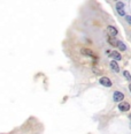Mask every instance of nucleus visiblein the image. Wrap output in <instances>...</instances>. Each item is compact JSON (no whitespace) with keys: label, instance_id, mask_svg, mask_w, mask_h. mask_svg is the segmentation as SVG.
Wrapping results in <instances>:
<instances>
[{"label":"nucleus","instance_id":"obj_1","mask_svg":"<svg viewBox=\"0 0 131 134\" xmlns=\"http://www.w3.org/2000/svg\"><path fill=\"white\" fill-rule=\"evenodd\" d=\"M81 53L83 56H87V57H92L93 59H97V56L94 55V52L91 49H86V47H82L81 49Z\"/></svg>","mask_w":131,"mask_h":134},{"label":"nucleus","instance_id":"obj_2","mask_svg":"<svg viewBox=\"0 0 131 134\" xmlns=\"http://www.w3.org/2000/svg\"><path fill=\"white\" fill-rule=\"evenodd\" d=\"M113 99L115 101V102H123V99H124V94L121 91H115L113 95Z\"/></svg>","mask_w":131,"mask_h":134},{"label":"nucleus","instance_id":"obj_3","mask_svg":"<svg viewBox=\"0 0 131 134\" xmlns=\"http://www.w3.org/2000/svg\"><path fill=\"white\" fill-rule=\"evenodd\" d=\"M116 9H117L119 15H121V16H124V15H125V12H124V3L117 1L116 3Z\"/></svg>","mask_w":131,"mask_h":134},{"label":"nucleus","instance_id":"obj_4","mask_svg":"<svg viewBox=\"0 0 131 134\" xmlns=\"http://www.w3.org/2000/svg\"><path fill=\"white\" fill-rule=\"evenodd\" d=\"M99 81H100V85L104 86V87H107V88H110L111 87V81L108 79V77L102 76V77H100Z\"/></svg>","mask_w":131,"mask_h":134},{"label":"nucleus","instance_id":"obj_5","mask_svg":"<svg viewBox=\"0 0 131 134\" xmlns=\"http://www.w3.org/2000/svg\"><path fill=\"white\" fill-rule=\"evenodd\" d=\"M119 109H120V111H122V112H126L130 110V104H129L128 102H121L119 104Z\"/></svg>","mask_w":131,"mask_h":134},{"label":"nucleus","instance_id":"obj_6","mask_svg":"<svg viewBox=\"0 0 131 134\" xmlns=\"http://www.w3.org/2000/svg\"><path fill=\"white\" fill-rule=\"evenodd\" d=\"M107 32H108L109 36H113V37H115V36L119 34L117 29L115 27H113V25H108V27H107Z\"/></svg>","mask_w":131,"mask_h":134},{"label":"nucleus","instance_id":"obj_7","mask_svg":"<svg viewBox=\"0 0 131 134\" xmlns=\"http://www.w3.org/2000/svg\"><path fill=\"white\" fill-rule=\"evenodd\" d=\"M107 42L109 43V44L111 45V46H115L117 47V44H119L120 41H117L115 37H113V36H108V38H107Z\"/></svg>","mask_w":131,"mask_h":134},{"label":"nucleus","instance_id":"obj_8","mask_svg":"<svg viewBox=\"0 0 131 134\" xmlns=\"http://www.w3.org/2000/svg\"><path fill=\"white\" fill-rule=\"evenodd\" d=\"M109 65H110V68H111V70H113L115 73H119V72H120V66H119V64L116 62V60H111Z\"/></svg>","mask_w":131,"mask_h":134},{"label":"nucleus","instance_id":"obj_9","mask_svg":"<svg viewBox=\"0 0 131 134\" xmlns=\"http://www.w3.org/2000/svg\"><path fill=\"white\" fill-rule=\"evenodd\" d=\"M109 56H110V58H113L114 60H121L122 59V56L120 55V52H117V51H111L110 53H109Z\"/></svg>","mask_w":131,"mask_h":134},{"label":"nucleus","instance_id":"obj_10","mask_svg":"<svg viewBox=\"0 0 131 134\" xmlns=\"http://www.w3.org/2000/svg\"><path fill=\"white\" fill-rule=\"evenodd\" d=\"M117 49H119L120 51H125V50H126V46H125V44H124V43L119 42V44H117Z\"/></svg>","mask_w":131,"mask_h":134},{"label":"nucleus","instance_id":"obj_11","mask_svg":"<svg viewBox=\"0 0 131 134\" xmlns=\"http://www.w3.org/2000/svg\"><path fill=\"white\" fill-rule=\"evenodd\" d=\"M123 75H124V77H125L128 81H131V74L128 72V71H124L123 72Z\"/></svg>","mask_w":131,"mask_h":134},{"label":"nucleus","instance_id":"obj_12","mask_svg":"<svg viewBox=\"0 0 131 134\" xmlns=\"http://www.w3.org/2000/svg\"><path fill=\"white\" fill-rule=\"evenodd\" d=\"M125 21L129 23V24H131V16H130V15H126V16H125Z\"/></svg>","mask_w":131,"mask_h":134},{"label":"nucleus","instance_id":"obj_13","mask_svg":"<svg viewBox=\"0 0 131 134\" xmlns=\"http://www.w3.org/2000/svg\"><path fill=\"white\" fill-rule=\"evenodd\" d=\"M129 90H130V91H131V83H130V85H129Z\"/></svg>","mask_w":131,"mask_h":134}]
</instances>
